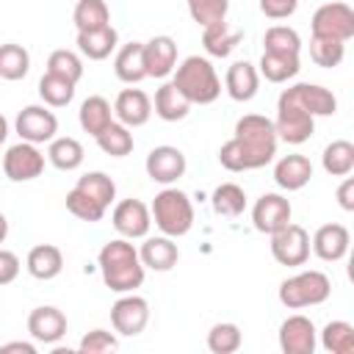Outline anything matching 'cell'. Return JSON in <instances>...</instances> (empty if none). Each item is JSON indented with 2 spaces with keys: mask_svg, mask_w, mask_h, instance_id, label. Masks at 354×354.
I'll use <instances>...</instances> for the list:
<instances>
[{
  "mask_svg": "<svg viewBox=\"0 0 354 354\" xmlns=\"http://www.w3.org/2000/svg\"><path fill=\"white\" fill-rule=\"evenodd\" d=\"M277 144L274 122L263 113H246L235 122V136L221 144L218 163L227 171H254L274 160Z\"/></svg>",
  "mask_w": 354,
  "mask_h": 354,
  "instance_id": "cell-1",
  "label": "cell"
},
{
  "mask_svg": "<svg viewBox=\"0 0 354 354\" xmlns=\"http://www.w3.org/2000/svg\"><path fill=\"white\" fill-rule=\"evenodd\" d=\"M97 266L105 288H111L113 293H133L136 288H141L147 271L138 257V249L127 238L108 241L97 254Z\"/></svg>",
  "mask_w": 354,
  "mask_h": 354,
  "instance_id": "cell-2",
  "label": "cell"
},
{
  "mask_svg": "<svg viewBox=\"0 0 354 354\" xmlns=\"http://www.w3.org/2000/svg\"><path fill=\"white\" fill-rule=\"evenodd\" d=\"M171 75H174L171 83L191 105H210L221 94V80L216 75V66L202 55H188L183 64L174 66Z\"/></svg>",
  "mask_w": 354,
  "mask_h": 354,
  "instance_id": "cell-3",
  "label": "cell"
},
{
  "mask_svg": "<svg viewBox=\"0 0 354 354\" xmlns=\"http://www.w3.org/2000/svg\"><path fill=\"white\" fill-rule=\"evenodd\" d=\"M149 213L155 227L169 238H180L194 227V202L185 191L174 185H166L160 194H155Z\"/></svg>",
  "mask_w": 354,
  "mask_h": 354,
  "instance_id": "cell-4",
  "label": "cell"
},
{
  "mask_svg": "<svg viewBox=\"0 0 354 354\" xmlns=\"http://www.w3.org/2000/svg\"><path fill=\"white\" fill-rule=\"evenodd\" d=\"M279 301L288 307V310H304V307H315V304H324L329 296H332V279L324 274V271H299L293 277H288L282 285H279Z\"/></svg>",
  "mask_w": 354,
  "mask_h": 354,
  "instance_id": "cell-5",
  "label": "cell"
},
{
  "mask_svg": "<svg viewBox=\"0 0 354 354\" xmlns=\"http://www.w3.org/2000/svg\"><path fill=\"white\" fill-rule=\"evenodd\" d=\"M310 30L318 39L348 41L354 36V11H351V6L340 3V0H329V3L318 6L313 19H310Z\"/></svg>",
  "mask_w": 354,
  "mask_h": 354,
  "instance_id": "cell-6",
  "label": "cell"
},
{
  "mask_svg": "<svg viewBox=\"0 0 354 354\" xmlns=\"http://www.w3.org/2000/svg\"><path fill=\"white\" fill-rule=\"evenodd\" d=\"M268 238H271V254L279 266L299 268V266L307 263V257H310V232L301 224L288 221L282 230L271 232Z\"/></svg>",
  "mask_w": 354,
  "mask_h": 354,
  "instance_id": "cell-7",
  "label": "cell"
},
{
  "mask_svg": "<svg viewBox=\"0 0 354 354\" xmlns=\"http://www.w3.org/2000/svg\"><path fill=\"white\" fill-rule=\"evenodd\" d=\"M271 122H274L277 138L285 144H304L315 133V116H310L307 111H301L285 97L277 100V119Z\"/></svg>",
  "mask_w": 354,
  "mask_h": 354,
  "instance_id": "cell-8",
  "label": "cell"
},
{
  "mask_svg": "<svg viewBox=\"0 0 354 354\" xmlns=\"http://www.w3.org/2000/svg\"><path fill=\"white\" fill-rule=\"evenodd\" d=\"M14 130L19 141L50 144L58 133V116L47 105H25L14 119Z\"/></svg>",
  "mask_w": 354,
  "mask_h": 354,
  "instance_id": "cell-9",
  "label": "cell"
},
{
  "mask_svg": "<svg viewBox=\"0 0 354 354\" xmlns=\"http://www.w3.org/2000/svg\"><path fill=\"white\" fill-rule=\"evenodd\" d=\"M3 171L11 183H28L36 180L44 171V152L39 149V144L30 141H19L14 147L6 149L3 155Z\"/></svg>",
  "mask_w": 354,
  "mask_h": 354,
  "instance_id": "cell-10",
  "label": "cell"
},
{
  "mask_svg": "<svg viewBox=\"0 0 354 354\" xmlns=\"http://www.w3.org/2000/svg\"><path fill=\"white\" fill-rule=\"evenodd\" d=\"M111 324L124 337L141 335L149 324V301L136 293H122L111 307Z\"/></svg>",
  "mask_w": 354,
  "mask_h": 354,
  "instance_id": "cell-11",
  "label": "cell"
},
{
  "mask_svg": "<svg viewBox=\"0 0 354 354\" xmlns=\"http://www.w3.org/2000/svg\"><path fill=\"white\" fill-rule=\"evenodd\" d=\"M144 169H147V177L152 183H160V185H174L185 169H188V160L183 155V149L171 147V144H160L155 149H149L147 160H144Z\"/></svg>",
  "mask_w": 354,
  "mask_h": 354,
  "instance_id": "cell-12",
  "label": "cell"
},
{
  "mask_svg": "<svg viewBox=\"0 0 354 354\" xmlns=\"http://www.w3.org/2000/svg\"><path fill=\"white\" fill-rule=\"evenodd\" d=\"M111 224L127 241L147 238L149 227H152V213L141 199H122V202H116V207L111 213Z\"/></svg>",
  "mask_w": 354,
  "mask_h": 354,
  "instance_id": "cell-13",
  "label": "cell"
},
{
  "mask_svg": "<svg viewBox=\"0 0 354 354\" xmlns=\"http://www.w3.org/2000/svg\"><path fill=\"white\" fill-rule=\"evenodd\" d=\"M315 346H318V329L307 315L296 313V315H288L279 324V348H282V354H313Z\"/></svg>",
  "mask_w": 354,
  "mask_h": 354,
  "instance_id": "cell-14",
  "label": "cell"
},
{
  "mask_svg": "<svg viewBox=\"0 0 354 354\" xmlns=\"http://www.w3.org/2000/svg\"><path fill=\"white\" fill-rule=\"evenodd\" d=\"M279 97L290 100L293 105H299L310 116H332L337 111V97L318 83H296V86L285 88Z\"/></svg>",
  "mask_w": 354,
  "mask_h": 354,
  "instance_id": "cell-15",
  "label": "cell"
},
{
  "mask_svg": "<svg viewBox=\"0 0 354 354\" xmlns=\"http://www.w3.org/2000/svg\"><path fill=\"white\" fill-rule=\"evenodd\" d=\"M290 216H293V207L282 194H263L252 207V224L263 235L282 230L290 221Z\"/></svg>",
  "mask_w": 354,
  "mask_h": 354,
  "instance_id": "cell-16",
  "label": "cell"
},
{
  "mask_svg": "<svg viewBox=\"0 0 354 354\" xmlns=\"http://www.w3.org/2000/svg\"><path fill=\"white\" fill-rule=\"evenodd\" d=\"M28 332L36 343L53 346L66 335V315L53 304L33 307L30 315H28Z\"/></svg>",
  "mask_w": 354,
  "mask_h": 354,
  "instance_id": "cell-17",
  "label": "cell"
},
{
  "mask_svg": "<svg viewBox=\"0 0 354 354\" xmlns=\"http://www.w3.org/2000/svg\"><path fill=\"white\" fill-rule=\"evenodd\" d=\"M177 66V41L171 36H152L144 41V69L147 77H169Z\"/></svg>",
  "mask_w": 354,
  "mask_h": 354,
  "instance_id": "cell-18",
  "label": "cell"
},
{
  "mask_svg": "<svg viewBox=\"0 0 354 354\" xmlns=\"http://www.w3.org/2000/svg\"><path fill=\"white\" fill-rule=\"evenodd\" d=\"M113 116L124 127H141L152 116V100L141 88H122L113 102Z\"/></svg>",
  "mask_w": 354,
  "mask_h": 354,
  "instance_id": "cell-19",
  "label": "cell"
},
{
  "mask_svg": "<svg viewBox=\"0 0 354 354\" xmlns=\"http://www.w3.org/2000/svg\"><path fill=\"white\" fill-rule=\"evenodd\" d=\"M348 243H351L348 230H346L343 224H335V221H332V224H321V227L315 230L313 241H310L315 257H321L324 263H337V260H343L346 252H348Z\"/></svg>",
  "mask_w": 354,
  "mask_h": 354,
  "instance_id": "cell-20",
  "label": "cell"
},
{
  "mask_svg": "<svg viewBox=\"0 0 354 354\" xmlns=\"http://www.w3.org/2000/svg\"><path fill=\"white\" fill-rule=\"evenodd\" d=\"M138 257H141L144 268H149V271H171L180 260V249H177L174 238L160 232L155 238H144V243L138 249Z\"/></svg>",
  "mask_w": 354,
  "mask_h": 354,
  "instance_id": "cell-21",
  "label": "cell"
},
{
  "mask_svg": "<svg viewBox=\"0 0 354 354\" xmlns=\"http://www.w3.org/2000/svg\"><path fill=\"white\" fill-rule=\"evenodd\" d=\"M241 39H243V28H235L227 19L202 28V47L213 58H227L241 44Z\"/></svg>",
  "mask_w": 354,
  "mask_h": 354,
  "instance_id": "cell-22",
  "label": "cell"
},
{
  "mask_svg": "<svg viewBox=\"0 0 354 354\" xmlns=\"http://www.w3.org/2000/svg\"><path fill=\"white\" fill-rule=\"evenodd\" d=\"M224 86H227V94H230L235 102H249V100H254V94H257V88H260V72H257V66L249 64V61H235V64L227 69Z\"/></svg>",
  "mask_w": 354,
  "mask_h": 354,
  "instance_id": "cell-23",
  "label": "cell"
},
{
  "mask_svg": "<svg viewBox=\"0 0 354 354\" xmlns=\"http://www.w3.org/2000/svg\"><path fill=\"white\" fill-rule=\"evenodd\" d=\"M313 180V163L304 155H285L274 166V183L282 191H301Z\"/></svg>",
  "mask_w": 354,
  "mask_h": 354,
  "instance_id": "cell-24",
  "label": "cell"
},
{
  "mask_svg": "<svg viewBox=\"0 0 354 354\" xmlns=\"http://www.w3.org/2000/svg\"><path fill=\"white\" fill-rule=\"evenodd\" d=\"M77 53L88 61H105L116 44H119V33L113 25H105V28H97V30H77Z\"/></svg>",
  "mask_w": 354,
  "mask_h": 354,
  "instance_id": "cell-25",
  "label": "cell"
},
{
  "mask_svg": "<svg viewBox=\"0 0 354 354\" xmlns=\"http://www.w3.org/2000/svg\"><path fill=\"white\" fill-rule=\"evenodd\" d=\"M25 268L33 279H55L61 271H64V252L53 243H39L28 252V260H25Z\"/></svg>",
  "mask_w": 354,
  "mask_h": 354,
  "instance_id": "cell-26",
  "label": "cell"
},
{
  "mask_svg": "<svg viewBox=\"0 0 354 354\" xmlns=\"http://www.w3.org/2000/svg\"><path fill=\"white\" fill-rule=\"evenodd\" d=\"M113 72L122 83H141L147 77V69H144V41H130V44H122L116 58H113Z\"/></svg>",
  "mask_w": 354,
  "mask_h": 354,
  "instance_id": "cell-27",
  "label": "cell"
},
{
  "mask_svg": "<svg viewBox=\"0 0 354 354\" xmlns=\"http://www.w3.org/2000/svg\"><path fill=\"white\" fill-rule=\"evenodd\" d=\"M152 111H155V116H160L163 122H180V119L188 116L191 102H188V100L180 94V88L169 80V83H163V86L155 91Z\"/></svg>",
  "mask_w": 354,
  "mask_h": 354,
  "instance_id": "cell-28",
  "label": "cell"
},
{
  "mask_svg": "<svg viewBox=\"0 0 354 354\" xmlns=\"http://www.w3.org/2000/svg\"><path fill=\"white\" fill-rule=\"evenodd\" d=\"M77 122H80V127H83L88 136H97V133H102V130L113 122V108H111V102H108L105 97H100V94L86 97V100L80 102Z\"/></svg>",
  "mask_w": 354,
  "mask_h": 354,
  "instance_id": "cell-29",
  "label": "cell"
},
{
  "mask_svg": "<svg viewBox=\"0 0 354 354\" xmlns=\"http://www.w3.org/2000/svg\"><path fill=\"white\" fill-rule=\"evenodd\" d=\"M260 75L268 80V83H288L290 77L299 75L301 64H299V55H288V53H266L260 55V64H257Z\"/></svg>",
  "mask_w": 354,
  "mask_h": 354,
  "instance_id": "cell-30",
  "label": "cell"
},
{
  "mask_svg": "<svg viewBox=\"0 0 354 354\" xmlns=\"http://www.w3.org/2000/svg\"><path fill=\"white\" fill-rule=\"evenodd\" d=\"M83 158H86L83 144L77 138H72V136H61V138L55 136L50 141V147H47V160L61 171H75L83 163Z\"/></svg>",
  "mask_w": 354,
  "mask_h": 354,
  "instance_id": "cell-31",
  "label": "cell"
},
{
  "mask_svg": "<svg viewBox=\"0 0 354 354\" xmlns=\"http://www.w3.org/2000/svg\"><path fill=\"white\" fill-rule=\"evenodd\" d=\"M321 166L332 177L351 174L354 171V144L346 141V138H337V141L326 144L324 147V155H321Z\"/></svg>",
  "mask_w": 354,
  "mask_h": 354,
  "instance_id": "cell-32",
  "label": "cell"
},
{
  "mask_svg": "<svg viewBox=\"0 0 354 354\" xmlns=\"http://www.w3.org/2000/svg\"><path fill=\"white\" fill-rule=\"evenodd\" d=\"M94 138H97V147H100L105 155H111V158H124V155H130L133 147H136L130 127H124V124L116 122V119H113L102 133H97Z\"/></svg>",
  "mask_w": 354,
  "mask_h": 354,
  "instance_id": "cell-33",
  "label": "cell"
},
{
  "mask_svg": "<svg viewBox=\"0 0 354 354\" xmlns=\"http://www.w3.org/2000/svg\"><path fill=\"white\" fill-rule=\"evenodd\" d=\"M210 205H213L216 216L235 218L246 210V191L238 183H221V185H216V191L210 196Z\"/></svg>",
  "mask_w": 354,
  "mask_h": 354,
  "instance_id": "cell-34",
  "label": "cell"
},
{
  "mask_svg": "<svg viewBox=\"0 0 354 354\" xmlns=\"http://www.w3.org/2000/svg\"><path fill=\"white\" fill-rule=\"evenodd\" d=\"M72 22L77 30H97L111 25V8L105 0H77L72 11Z\"/></svg>",
  "mask_w": 354,
  "mask_h": 354,
  "instance_id": "cell-35",
  "label": "cell"
},
{
  "mask_svg": "<svg viewBox=\"0 0 354 354\" xmlns=\"http://www.w3.org/2000/svg\"><path fill=\"white\" fill-rule=\"evenodd\" d=\"M75 86H77V83H72V80H66V77H61V75L44 72L41 80H39V97H41L44 105H50V108H64V105L72 102Z\"/></svg>",
  "mask_w": 354,
  "mask_h": 354,
  "instance_id": "cell-36",
  "label": "cell"
},
{
  "mask_svg": "<svg viewBox=\"0 0 354 354\" xmlns=\"http://www.w3.org/2000/svg\"><path fill=\"white\" fill-rule=\"evenodd\" d=\"M30 69V53L22 44L6 41L0 44V77L3 80H22Z\"/></svg>",
  "mask_w": 354,
  "mask_h": 354,
  "instance_id": "cell-37",
  "label": "cell"
},
{
  "mask_svg": "<svg viewBox=\"0 0 354 354\" xmlns=\"http://www.w3.org/2000/svg\"><path fill=\"white\" fill-rule=\"evenodd\" d=\"M321 346L329 354H354V326L348 321H329L321 332Z\"/></svg>",
  "mask_w": 354,
  "mask_h": 354,
  "instance_id": "cell-38",
  "label": "cell"
},
{
  "mask_svg": "<svg viewBox=\"0 0 354 354\" xmlns=\"http://www.w3.org/2000/svg\"><path fill=\"white\" fill-rule=\"evenodd\" d=\"M66 210H69L75 218L94 224V221H102V216H105L108 207H105L102 202H97L91 194H86L83 188L75 185V188L66 194Z\"/></svg>",
  "mask_w": 354,
  "mask_h": 354,
  "instance_id": "cell-39",
  "label": "cell"
},
{
  "mask_svg": "<svg viewBox=\"0 0 354 354\" xmlns=\"http://www.w3.org/2000/svg\"><path fill=\"white\" fill-rule=\"evenodd\" d=\"M263 50L266 53H288V55H299L301 53V36L288 28V25H271L263 33Z\"/></svg>",
  "mask_w": 354,
  "mask_h": 354,
  "instance_id": "cell-40",
  "label": "cell"
},
{
  "mask_svg": "<svg viewBox=\"0 0 354 354\" xmlns=\"http://www.w3.org/2000/svg\"><path fill=\"white\" fill-rule=\"evenodd\" d=\"M243 343V335L238 329V324H230V321H221L216 324L210 332H207V348L213 354H232L238 351Z\"/></svg>",
  "mask_w": 354,
  "mask_h": 354,
  "instance_id": "cell-41",
  "label": "cell"
},
{
  "mask_svg": "<svg viewBox=\"0 0 354 354\" xmlns=\"http://www.w3.org/2000/svg\"><path fill=\"white\" fill-rule=\"evenodd\" d=\"M310 58H313L318 66H324V69H335V66H340V61L346 58V41L313 36V39H310Z\"/></svg>",
  "mask_w": 354,
  "mask_h": 354,
  "instance_id": "cell-42",
  "label": "cell"
},
{
  "mask_svg": "<svg viewBox=\"0 0 354 354\" xmlns=\"http://www.w3.org/2000/svg\"><path fill=\"white\" fill-rule=\"evenodd\" d=\"M47 72L77 83L83 77V58L77 53H72V50H53L50 58H47Z\"/></svg>",
  "mask_w": 354,
  "mask_h": 354,
  "instance_id": "cell-43",
  "label": "cell"
},
{
  "mask_svg": "<svg viewBox=\"0 0 354 354\" xmlns=\"http://www.w3.org/2000/svg\"><path fill=\"white\" fill-rule=\"evenodd\" d=\"M75 185L83 188L86 194H91V196H94L97 202H102L105 207H111V202L116 199V183H113L105 171H88V174H83Z\"/></svg>",
  "mask_w": 354,
  "mask_h": 354,
  "instance_id": "cell-44",
  "label": "cell"
},
{
  "mask_svg": "<svg viewBox=\"0 0 354 354\" xmlns=\"http://www.w3.org/2000/svg\"><path fill=\"white\" fill-rule=\"evenodd\" d=\"M185 3H188L191 19L202 28L227 19V11H230V0H185Z\"/></svg>",
  "mask_w": 354,
  "mask_h": 354,
  "instance_id": "cell-45",
  "label": "cell"
},
{
  "mask_svg": "<svg viewBox=\"0 0 354 354\" xmlns=\"http://www.w3.org/2000/svg\"><path fill=\"white\" fill-rule=\"evenodd\" d=\"M116 348H119V337L108 329H91L77 343L80 354H108V351H116Z\"/></svg>",
  "mask_w": 354,
  "mask_h": 354,
  "instance_id": "cell-46",
  "label": "cell"
},
{
  "mask_svg": "<svg viewBox=\"0 0 354 354\" xmlns=\"http://www.w3.org/2000/svg\"><path fill=\"white\" fill-rule=\"evenodd\" d=\"M299 8V0H260V11L268 19H288Z\"/></svg>",
  "mask_w": 354,
  "mask_h": 354,
  "instance_id": "cell-47",
  "label": "cell"
},
{
  "mask_svg": "<svg viewBox=\"0 0 354 354\" xmlns=\"http://www.w3.org/2000/svg\"><path fill=\"white\" fill-rule=\"evenodd\" d=\"M19 268H22L19 257L0 246V285H11L19 277Z\"/></svg>",
  "mask_w": 354,
  "mask_h": 354,
  "instance_id": "cell-48",
  "label": "cell"
},
{
  "mask_svg": "<svg viewBox=\"0 0 354 354\" xmlns=\"http://www.w3.org/2000/svg\"><path fill=\"white\" fill-rule=\"evenodd\" d=\"M337 205H340L346 213L354 210V177H348V174H346V180L337 185Z\"/></svg>",
  "mask_w": 354,
  "mask_h": 354,
  "instance_id": "cell-49",
  "label": "cell"
},
{
  "mask_svg": "<svg viewBox=\"0 0 354 354\" xmlns=\"http://www.w3.org/2000/svg\"><path fill=\"white\" fill-rule=\"evenodd\" d=\"M0 351H22V354H36V346L28 340H14V343H3Z\"/></svg>",
  "mask_w": 354,
  "mask_h": 354,
  "instance_id": "cell-50",
  "label": "cell"
},
{
  "mask_svg": "<svg viewBox=\"0 0 354 354\" xmlns=\"http://www.w3.org/2000/svg\"><path fill=\"white\" fill-rule=\"evenodd\" d=\"M8 238V218H6V213L0 210V243Z\"/></svg>",
  "mask_w": 354,
  "mask_h": 354,
  "instance_id": "cell-51",
  "label": "cell"
},
{
  "mask_svg": "<svg viewBox=\"0 0 354 354\" xmlns=\"http://www.w3.org/2000/svg\"><path fill=\"white\" fill-rule=\"evenodd\" d=\"M6 138H8V119L0 113V144H3Z\"/></svg>",
  "mask_w": 354,
  "mask_h": 354,
  "instance_id": "cell-52",
  "label": "cell"
}]
</instances>
